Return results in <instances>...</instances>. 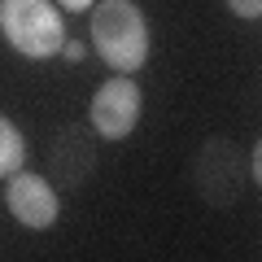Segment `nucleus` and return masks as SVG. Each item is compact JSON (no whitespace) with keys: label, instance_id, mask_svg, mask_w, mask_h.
Masks as SVG:
<instances>
[{"label":"nucleus","instance_id":"1a4fd4ad","mask_svg":"<svg viewBox=\"0 0 262 262\" xmlns=\"http://www.w3.org/2000/svg\"><path fill=\"white\" fill-rule=\"evenodd\" d=\"M61 57H66V61H83V44L66 39V44H61Z\"/></svg>","mask_w":262,"mask_h":262},{"label":"nucleus","instance_id":"423d86ee","mask_svg":"<svg viewBox=\"0 0 262 262\" xmlns=\"http://www.w3.org/2000/svg\"><path fill=\"white\" fill-rule=\"evenodd\" d=\"M96 153H92V140H88L79 127H66L61 136L53 140V153H48V166H53V179L48 184H61V188H79L92 170Z\"/></svg>","mask_w":262,"mask_h":262},{"label":"nucleus","instance_id":"39448f33","mask_svg":"<svg viewBox=\"0 0 262 262\" xmlns=\"http://www.w3.org/2000/svg\"><path fill=\"white\" fill-rule=\"evenodd\" d=\"M5 206H9V214L18 219L22 227H31V232H44V227H53L57 214H61L57 188L48 184L44 175H35V170H13V175H9Z\"/></svg>","mask_w":262,"mask_h":262},{"label":"nucleus","instance_id":"f257e3e1","mask_svg":"<svg viewBox=\"0 0 262 262\" xmlns=\"http://www.w3.org/2000/svg\"><path fill=\"white\" fill-rule=\"evenodd\" d=\"M92 48L114 75H136L149 61V18L136 0H96Z\"/></svg>","mask_w":262,"mask_h":262},{"label":"nucleus","instance_id":"f03ea898","mask_svg":"<svg viewBox=\"0 0 262 262\" xmlns=\"http://www.w3.org/2000/svg\"><path fill=\"white\" fill-rule=\"evenodd\" d=\"M0 35L31 61H48L66 44V27L53 0H0Z\"/></svg>","mask_w":262,"mask_h":262},{"label":"nucleus","instance_id":"7ed1b4c3","mask_svg":"<svg viewBox=\"0 0 262 262\" xmlns=\"http://www.w3.org/2000/svg\"><path fill=\"white\" fill-rule=\"evenodd\" d=\"M192 179H196V188H201V196H206L210 206H232L236 196H241L245 179H249V166H245V158L236 153V144L210 140L206 149L196 153Z\"/></svg>","mask_w":262,"mask_h":262},{"label":"nucleus","instance_id":"0eeeda50","mask_svg":"<svg viewBox=\"0 0 262 262\" xmlns=\"http://www.w3.org/2000/svg\"><path fill=\"white\" fill-rule=\"evenodd\" d=\"M22 162H27V140H22V131L0 114V179H9L13 170H22Z\"/></svg>","mask_w":262,"mask_h":262},{"label":"nucleus","instance_id":"9d476101","mask_svg":"<svg viewBox=\"0 0 262 262\" xmlns=\"http://www.w3.org/2000/svg\"><path fill=\"white\" fill-rule=\"evenodd\" d=\"M57 5H61V9H92V5H96V0H57Z\"/></svg>","mask_w":262,"mask_h":262},{"label":"nucleus","instance_id":"6e6552de","mask_svg":"<svg viewBox=\"0 0 262 262\" xmlns=\"http://www.w3.org/2000/svg\"><path fill=\"white\" fill-rule=\"evenodd\" d=\"M227 9L236 18H245V22H258L262 18V0H227Z\"/></svg>","mask_w":262,"mask_h":262},{"label":"nucleus","instance_id":"20e7f679","mask_svg":"<svg viewBox=\"0 0 262 262\" xmlns=\"http://www.w3.org/2000/svg\"><path fill=\"white\" fill-rule=\"evenodd\" d=\"M88 118H92L96 136H105V140H127L131 131H136V122H140V83L131 75L105 79L96 88V96H92Z\"/></svg>","mask_w":262,"mask_h":262}]
</instances>
